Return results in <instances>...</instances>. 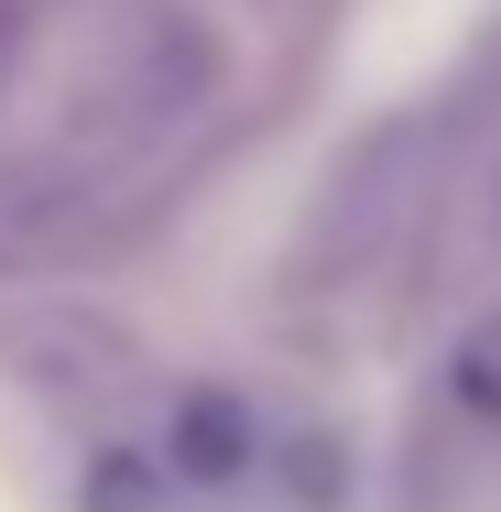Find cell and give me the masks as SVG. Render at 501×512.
I'll use <instances>...</instances> for the list:
<instances>
[{"instance_id":"1","label":"cell","mask_w":501,"mask_h":512,"mask_svg":"<svg viewBox=\"0 0 501 512\" xmlns=\"http://www.w3.org/2000/svg\"><path fill=\"white\" fill-rule=\"evenodd\" d=\"M240 131V44L186 0H109L77 22L55 109L0 142V273L99 262L218 164Z\"/></svg>"},{"instance_id":"2","label":"cell","mask_w":501,"mask_h":512,"mask_svg":"<svg viewBox=\"0 0 501 512\" xmlns=\"http://www.w3.org/2000/svg\"><path fill=\"white\" fill-rule=\"evenodd\" d=\"M77 512H349V458L284 393L186 382L88 458Z\"/></svg>"},{"instance_id":"3","label":"cell","mask_w":501,"mask_h":512,"mask_svg":"<svg viewBox=\"0 0 501 512\" xmlns=\"http://www.w3.org/2000/svg\"><path fill=\"white\" fill-rule=\"evenodd\" d=\"M447 404L501 436V306H480L458 327V349H447Z\"/></svg>"},{"instance_id":"4","label":"cell","mask_w":501,"mask_h":512,"mask_svg":"<svg viewBox=\"0 0 501 512\" xmlns=\"http://www.w3.org/2000/svg\"><path fill=\"white\" fill-rule=\"evenodd\" d=\"M33 11H44V0H0V88H11V66L33 55Z\"/></svg>"}]
</instances>
